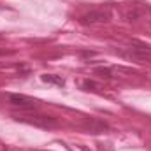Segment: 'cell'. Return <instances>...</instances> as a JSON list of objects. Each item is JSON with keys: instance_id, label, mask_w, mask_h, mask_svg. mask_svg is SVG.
Masks as SVG:
<instances>
[{"instance_id": "obj_1", "label": "cell", "mask_w": 151, "mask_h": 151, "mask_svg": "<svg viewBox=\"0 0 151 151\" xmlns=\"http://www.w3.org/2000/svg\"><path fill=\"white\" fill-rule=\"evenodd\" d=\"M9 102L23 111H34L39 107V102L32 97H27V95H21V93H11L9 95Z\"/></svg>"}, {"instance_id": "obj_2", "label": "cell", "mask_w": 151, "mask_h": 151, "mask_svg": "<svg viewBox=\"0 0 151 151\" xmlns=\"http://www.w3.org/2000/svg\"><path fill=\"white\" fill-rule=\"evenodd\" d=\"M109 19H111V11L102 7V9H93L88 14H84L81 18V23L83 25H88V23H107Z\"/></svg>"}, {"instance_id": "obj_3", "label": "cell", "mask_w": 151, "mask_h": 151, "mask_svg": "<svg viewBox=\"0 0 151 151\" xmlns=\"http://www.w3.org/2000/svg\"><path fill=\"white\" fill-rule=\"evenodd\" d=\"M18 119H21V121H25V123H30V125H35V127H42V128L56 127V119H55V118L42 116V114H34V116H25V114H21Z\"/></svg>"}, {"instance_id": "obj_4", "label": "cell", "mask_w": 151, "mask_h": 151, "mask_svg": "<svg viewBox=\"0 0 151 151\" xmlns=\"http://www.w3.org/2000/svg\"><path fill=\"white\" fill-rule=\"evenodd\" d=\"M127 56H130V58H135V60H144V58L151 56V47H150V46H144V44H139V46H135V44H130Z\"/></svg>"}, {"instance_id": "obj_5", "label": "cell", "mask_w": 151, "mask_h": 151, "mask_svg": "<svg viewBox=\"0 0 151 151\" xmlns=\"http://www.w3.org/2000/svg\"><path fill=\"white\" fill-rule=\"evenodd\" d=\"M40 79H42L44 83H47V84H56V86H63V84H65V81H63L60 76L44 74V76H40Z\"/></svg>"}]
</instances>
